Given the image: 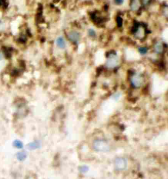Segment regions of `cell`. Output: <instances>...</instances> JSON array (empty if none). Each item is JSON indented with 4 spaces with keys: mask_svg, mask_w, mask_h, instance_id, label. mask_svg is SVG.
<instances>
[{
    "mask_svg": "<svg viewBox=\"0 0 168 179\" xmlns=\"http://www.w3.org/2000/svg\"><path fill=\"white\" fill-rule=\"evenodd\" d=\"M125 0H114V3L117 5H121L123 4Z\"/></svg>",
    "mask_w": 168,
    "mask_h": 179,
    "instance_id": "5bb4252c",
    "label": "cell"
},
{
    "mask_svg": "<svg viewBox=\"0 0 168 179\" xmlns=\"http://www.w3.org/2000/svg\"><path fill=\"white\" fill-rule=\"evenodd\" d=\"M149 0H143L142 1V3L144 4V5H146L149 3Z\"/></svg>",
    "mask_w": 168,
    "mask_h": 179,
    "instance_id": "2e32d148",
    "label": "cell"
},
{
    "mask_svg": "<svg viewBox=\"0 0 168 179\" xmlns=\"http://www.w3.org/2000/svg\"><path fill=\"white\" fill-rule=\"evenodd\" d=\"M38 146V144H35V143H32V144H31L29 147H30V148L32 149H35Z\"/></svg>",
    "mask_w": 168,
    "mask_h": 179,
    "instance_id": "9a60e30c",
    "label": "cell"
},
{
    "mask_svg": "<svg viewBox=\"0 0 168 179\" xmlns=\"http://www.w3.org/2000/svg\"><path fill=\"white\" fill-rule=\"evenodd\" d=\"M26 157V153L24 152H19L17 154V158L19 160H24Z\"/></svg>",
    "mask_w": 168,
    "mask_h": 179,
    "instance_id": "8fae6325",
    "label": "cell"
},
{
    "mask_svg": "<svg viewBox=\"0 0 168 179\" xmlns=\"http://www.w3.org/2000/svg\"><path fill=\"white\" fill-rule=\"evenodd\" d=\"M115 167L118 171L125 170L127 167V161L125 158H117L115 162Z\"/></svg>",
    "mask_w": 168,
    "mask_h": 179,
    "instance_id": "277c9868",
    "label": "cell"
},
{
    "mask_svg": "<svg viewBox=\"0 0 168 179\" xmlns=\"http://www.w3.org/2000/svg\"><path fill=\"white\" fill-rule=\"evenodd\" d=\"M88 35L90 38H95L96 36V32L94 29L89 28L87 32Z\"/></svg>",
    "mask_w": 168,
    "mask_h": 179,
    "instance_id": "7c38bea8",
    "label": "cell"
},
{
    "mask_svg": "<svg viewBox=\"0 0 168 179\" xmlns=\"http://www.w3.org/2000/svg\"><path fill=\"white\" fill-rule=\"evenodd\" d=\"M119 61L120 59L117 55L115 53H111L107 59L106 66L108 69H114L118 65Z\"/></svg>",
    "mask_w": 168,
    "mask_h": 179,
    "instance_id": "7a4b0ae2",
    "label": "cell"
},
{
    "mask_svg": "<svg viewBox=\"0 0 168 179\" xmlns=\"http://www.w3.org/2000/svg\"><path fill=\"white\" fill-rule=\"evenodd\" d=\"M141 6V2L140 0H132L130 4V8L133 12L138 11Z\"/></svg>",
    "mask_w": 168,
    "mask_h": 179,
    "instance_id": "8992f818",
    "label": "cell"
},
{
    "mask_svg": "<svg viewBox=\"0 0 168 179\" xmlns=\"http://www.w3.org/2000/svg\"><path fill=\"white\" fill-rule=\"evenodd\" d=\"M130 82L133 87L138 88L143 84L144 79L140 74L136 73L133 74L130 78Z\"/></svg>",
    "mask_w": 168,
    "mask_h": 179,
    "instance_id": "3957f363",
    "label": "cell"
},
{
    "mask_svg": "<svg viewBox=\"0 0 168 179\" xmlns=\"http://www.w3.org/2000/svg\"><path fill=\"white\" fill-rule=\"evenodd\" d=\"M154 52L157 54H160L163 53L164 51V46L162 42H156L154 46Z\"/></svg>",
    "mask_w": 168,
    "mask_h": 179,
    "instance_id": "ba28073f",
    "label": "cell"
},
{
    "mask_svg": "<svg viewBox=\"0 0 168 179\" xmlns=\"http://www.w3.org/2000/svg\"><path fill=\"white\" fill-rule=\"evenodd\" d=\"M14 145L15 147H17V148L21 149L23 146V144L21 141H20L19 140H15L14 142Z\"/></svg>",
    "mask_w": 168,
    "mask_h": 179,
    "instance_id": "4fadbf2b",
    "label": "cell"
},
{
    "mask_svg": "<svg viewBox=\"0 0 168 179\" xmlns=\"http://www.w3.org/2000/svg\"><path fill=\"white\" fill-rule=\"evenodd\" d=\"M93 147L96 150L100 152H107L110 150L109 144L104 140H96L93 143Z\"/></svg>",
    "mask_w": 168,
    "mask_h": 179,
    "instance_id": "6da1fadb",
    "label": "cell"
},
{
    "mask_svg": "<svg viewBox=\"0 0 168 179\" xmlns=\"http://www.w3.org/2000/svg\"><path fill=\"white\" fill-rule=\"evenodd\" d=\"M56 45H57V47L60 49H65L66 47V40L64 39L63 36H59L56 38Z\"/></svg>",
    "mask_w": 168,
    "mask_h": 179,
    "instance_id": "52a82bcc",
    "label": "cell"
},
{
    "mask_svg": "<svg viewBox=\"0 0 168 179\" xmlns=\"http://www.w3.org/2000/svg\"><path fill=\"white\" fill-rule=\"evenodd\" d=\"M67 38L69 40L73 43H78L81 39V34L78 31L73 30L69 32Z\"/></svg>",
    "mask_w": 168,
    "mask_h": 179,
    "instance_id": "5b68a950",
    "label": "cell"
},
{
    "mask_svg": "<svg viewBox=\"0 0 168 179\" xmlns=\"http://www.w3.org/2000/svg\"><path fill=\"white\" fill-rule=\"evenodd\" d=\"M138 51L139 53L141 55H145L148 53V48L145 46H141V47H139L138 48Z\"/></svg>",
    "mask_w": 168,
    "mask_h": 179,
    "instance_id": "30bf717a",
    "label": "cell"
},
{
    "mask_svg": "<svg viewBox=\"0 0 168 179\" xmlns=\"http://www.w3.org/2000/svg\"><path fill=\"white\" fill-rule=\"evenodd\" d=\"M144 30L141 26H140L138 28L137 30L135 33V36L136 38L138 39H141L144 37Z\"/></svg>",
    "mask_w": 168,
    "mask_h": 179,
    "instance_id": "9c48e42d",
    "label": "cell"
}]
</instances>
